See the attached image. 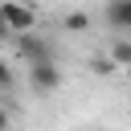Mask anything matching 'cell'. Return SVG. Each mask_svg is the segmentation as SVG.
Returning a JSON list of instances; mask_svg holds the SVG:
<instances>
[{
    "label": "cell",
    "instance_id": "9",
    "mask_svg": "<svg viewBox=\"0 0 131 131\" xmlns=\"http://www.w3.org/2000/svg\"><path fill=\"white\" fill-rule=\"evenodd\" d=\"M0 131H12V111L0 102Z\"/></svg>",
    "mask_w": 131,
    "mask_h": 131
},
{
    "label": "cell",
    "instance_id": "8",
    "mask_svg": "<svg viewBox=\"0 0 131 131\" xmlns=\"http://www.w3.org/2000/svg\"><path fill=\"white\" fill-rule=\"evenodd\" d=\"M8 90H12V66L0 57V94H8Z\"/></svg>",
    "mask_w": 131,
    "mask_h": 131
},
{
    "label": "cell",
    "instance_id": "1",
    "mask_svg": "<svg viewBox=\"0 0 131 131\" xmlns=\"http://www.w3.org/2000/svg\"><path fill=\"white\" fill-rule=\"evenodd\" d=\"M37 29V4L33 0H0V33L25 37Z\"/></svg>",
    "mask_w": 131,
    "mask_h": 131
},
{
    "label": "cell",
    "instance_id": "4",
    "mask_svg": "<svg viewBox=\"0 0 131 131\" xmlns=\"http://www.w3.org/2000/svg\"><path fill=\"white\" fill-rule=\"evenodd\" d=\"M16 41H20V57H25V66L53 61V49H49V41H45V37H37V33H25V37H16Z\"/></svg>",
    "mask_w": 131,
    "mask_h": 131
},
{
    "label": "cell",
    "instance_id": "6",
    "mask_svg": "<svg viewBox=\"0 0 131 131\" xmlns=\"http://www.w3.org/2000/svg\"><path fill=\"white\" fill-rule=\"evenodd\" d=\"M90 25H94L90 12H66V16H61V29H66V33H86Z\"/></svg>",
    "mask_w": 131,
    "mask_h": 131
},
{
    "label": "cell",
    "instance_id": "5",
    "mask_svg": "<svg viewBox=\"0 0 131 131\" xmlns=\"http://www.w3.org/2000/svg\"><path fill=\"white\" fill-rule=\"evenodd\" d=\"M106 61H111L115 70H127V66H131V41H127V37H115L111 49H106Z\"/></svg>",
    "mask_w": 131,
    "mask_h": 131
},
{
    "label": "cell",
    "instance_id": "7",
    "mask_svg": "<svg viewBox=\"0 0 131 131\" xmlns=\"http://www.w3.org/2000/svg\"><path fill=\"white\" fill-rule=\"evenodd\" d=\"M90 74H98V78H111V74H119V70L106 61V53H98V57H90Z\"/></svg>",
    "mask_w": 131,
    "mask_h": 131
},
{
    "label": "cell",
    "instance_id": "2",
    "mask_svg": "<svg viewBox=\"0 0 131 131\" xmlns=\"http://www.w3.org/2000/svg\"><path fill=\"white\" fill-rule=\"evenodd\" d=\"M29 86H33V94H53V90L61 86V66H57V61H37V66H29Z\"/></svg>",
    "mask_w": 131,
    "mask_h": 131
},
{
    "label": "cell",
    "instance_id": "3",
    "mask_svg": "<svg viewBox=\"0 0 131 131\" xmlns=\"http://www.w3.org/2000/svg\"><path fill=\"white\" fill-rule=\"evenodd\" d=\"M102 20H106V29H111L115 37H127V33H131V0H106Z\"/></svg>",
    "mask_w": 131,
    "mask_h": 131
}]
</instances>
